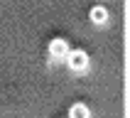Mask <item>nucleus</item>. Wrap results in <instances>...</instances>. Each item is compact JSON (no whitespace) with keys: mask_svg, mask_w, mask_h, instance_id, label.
Wrapping results in <instances>:
<instances>
[{"mask_svg":"<svg viewBox=\"0 0 130 118\" xmlns=\"http://www.w3.org/2000/svg\"><path fill=\"white\" fill-rule=\"evenodd\" d=\"M64 59H66V66H69L71 71H76V74L88 69V54L84 49H69Z\"/></svg>","mask_w":130,"mask_h":118,"instance_id":"1","label":"nucleus"},{"mask_svg":"<svg viewBox=\"0 0 130 118\" xmlns=\"http://www.w3.org/2000/svg\"><path fill=\"white\" fill-rule=\"evenodd\" d=\"M88 116H91V111L86 103H74L69 108V118H88Z\"/></svg>","mask_w":130,"mask_h":118,"instance_id":"4","label":"nucleus"},{"mask_svg":"<svg viewBox=\"0 0 130 118\" xmlns=\"http://www.w3.org/2000/svg\"><path fill=\"white\" fill-rule=\"evenodd\" d=\"M66 52H69V44H66V39H61V37H57V39H52L49 42V57L52 59H64Z\"/></svg>","mask_w":130,"mask_h":118,"instance_id":"2","label":"nucleus"},{"mask_svg":"<svg viewBox=\"0 0 130 118\" xmlns=\"http://www.w3.org/2000/svg\"><path fill=\"white\" fill-rule=\"evenodd\" d=\"M88 20L93 22V25H106V22H108V10L103 5H93L91 12H88Z\"/></svg>","mask_w":130,"mask_h":118,"instance_id":"3","label":"nucleus"}]
</instances>
